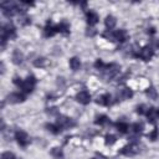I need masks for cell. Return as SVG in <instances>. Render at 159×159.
<instances>
[{
	"label": "cell",
	"mask_w": 159,
	"mask_h": 159,
	"mask_svg": "<svg viewBox=\"0 0 159 159\" xmlns=\"http://www.w3.org/2000/svg\"><path fill=\"white\" fill-rule=\"evenodd\" d=\"M1 47L4 48L5 47V42L7 40H12L16 37V31H15V27L10 24H6L1 27Z\"/></svg>",
	"instance_id": "cell-1"
},
{
	"label": "cell",
	"mask_w": 159,
	"mask_h": 159,
	"mask_svg": "<svg viewBox=\"0 0 159 159\" xmlns=\"http://www.w3.org/2000/svg\"><path fill=\"white\" fill-rule=\"evenodd\" d=\"M139 152H140V149H139V144L135 143V142L129 143L128 145H125V147H123V148L120 149V154L127 155V157L135 155V154H138Z\"/></svg>",
	"instance_id": "cell-2"
},
{
	"label": "cell",
	"mask_w": 159,
	"mask_h": 159,
	"mask_svg": "<svg viewBox=\"0 0 159 159\" xmlns=\"http://www.w3.org/2000/svg\"><path fill=\"white\" fill-rule=\"evenodd\" d=\"M35 84H36V78L34 76H29L26 80H24V82L20 86V88L25 93H31L34 91V88H35Z\"/></svg>",
	"instance_id": "cell-3"
},
{
	"label": "cell",
	"mask_w": 159,
	"mask_h": 159,
	"mask_svg": "<svg viewBox=\"0 0 159 159\" xmlns=\"http://www.w3.org/2000/svg\"><path fill=\"white\" fill-rule=\"evenodd\" d=\"M135 56L142 58L143 61H150L154 56V50L149 46H144L143 48H140V51H138V53H135Z\"/></svg>",
	"instance_id": "cell-4"
},
{
	"label": "cell",
	"mask_w": 159,
	"mask_h": 159,
	"mask_svg": "<svg viewBox=\"0 0 159 159\" xmlns=\"http://www.w3.org/2000/svg\"><path fill=\"white\" fill-rule=\"evenodd\" d=\"M56 124L61 128V129H67V128H71V127H73L75 125V122L71 119V118H68V117H65V116H60L58 118H57V122H56Z\"/></svg>",
	"instance_id": "cell-5"
},
{
	"label": "cell",
	"mask_w": 159,
	"mask_h": 159,
	"mask_svg": "<svg viewBox=\"0 0 159 159\" xmlns=\"http://www.w3.org/2000/svg\"><path fill=\"white\" fill-rule=\"evenodd\" d=\"M15 139L21 147H27L30 143V138H29L27 133H25L24 130H17L15 133Z\"/></svg>",
	"instance_id": "cell-6"
},
{
	"label": "cell",
	"mask_w": 159,
	"mask_h": 159,
	"mask_svg": "<svg viewBox=\"0 0 159 159\" xmlns=\"http://www.w3.org/2000/svg\"><path fill=\"white\" fill-rule=\"evenodd\" d=\"M76 101L81 104H88L91 102V94L87 91H81L76 94Z\"/></svg>",
	"instance_id": "cell-7"
},
{
	"label": "cell",
	"mask_w": 159,
	"mask_h": 159,
	"mask_svg": "<svg viewBox=\"0 0 159 159\" xmlns=\"http://www.w3.org/2000/svg\"><path fill=\"white\" fill-rule=\"evenodd\" d=\"M7 101L10 103H21L25 101V96L22 93H19V92H14V93H10L7 96Z\"/></svg>",
	"instance_id": "cell-8"
},
{
	"label": "cell",
	"mask_w": 159,
	"mask_h": 159,
	"mask_svg": "<svg viewBox=\"0 0 159 159\" xmlns=\"http://www.w3.org/2000/svg\"><path fill=\"white\" fill-rule=\"evenodd\" d=\"M56 32H57L56 26H55V25H52V24L48 21V22H47V25H46V26H45V29H43V36H45V37H52Z\"/></svg>",
	"instance_id": "cell-9"
},
{
	"label": "cell",
	"mask_w": 159,
	"mask_h": 159,
	"mask_svg": "<svg viewBox=\"0 0 159 159\" xmlns=\"http://www.w3.org/2000/svg\"><path fill=\"white\" fill-rule=\"evenodd\" d=\"M86 19H87V24L89 26H93L98 22V15L94 11H91V10L86 12Z\"/></svg>",
	"instance_id": "cell-10"
},
{
	"label": "cell",
	"mask_w": 159,
	"mask_h": 159,
	"mask_svg": "<svg viewBox=\"0 0 159 159\" xmlns=\"http://www.w3.org/2000/svg\"><path fill=\"white\" fill-rule=\"evenodd\" d=\"M97 103L101 106H109L112 103V97L109 93H104L97 98Z\"/></svg>",
	"instance_id": "cell-11"
},
{
	"label": "cell",
	"mask_w": 159,
	"mask_h": 159,
	"mask_svg": "<svg viewBox=\"0 0 159 159\" xmlns=\"http://www.w3.org/2000/svg\"><path fill=\"white\" fill-rule=\"evenodd\" d=\"M145 114H147V118H148V120L149 122H152V123H154L155 122V119L158 118V111L154 108V107H150V108H148L147 109V112H145Z\"/></svg>",
	"instance_id": "cell-12"
},
{
	"label": "cell",
	"mask_w": 159,
	"mask_h": 159,
	"mask_svg": "<svg viewBox=\"0 0 159 159\" xmlns=\"http://www.w3.org/2000/svg\"><path fill=\"white\" fill-rule=\"evenodd\" d=\"M133 97V91L130 88H122L118 91V98L120 99H128Z\"/></svg>",
	"instance_id": "cell-13"
},
{
	"label": "cell",
	"mask_w": 159,
	"mask_h": 159,
	"mask_svg": "<svg viewBox=\"0 0 159 159\" xmlns=\"http://www.w3.org/2000/svg\"><path fill=\"white\" fill-rule=\"evenodd\" d=\"M114 39H116V41H118V42H124V41L128 39V34L125 32V30L114 31Z\"/></svg>",
	"instance_id": "cell-14"
},
{
	"label": "cell",
	"mask_w": 159,
	"mask_h": 159,
	"mask_svg": "<svg viewBox=\"0 0 159 159\" xmlns=\"http://www.w3.org/2000/svg\"><path fill=\"white\" fill-rule=\"evenodd\" d=\"M56 29H57V32H61V34H65V35L70 34V25L66 21H62L58 25H56Z\"/></svg>",
	"instance_id": "cell-15"
},
{
	"label": "cell",
	"mask_w": 159,
	"mask_h": 159,
	"mask_svg": "<svg viewBox=\"0 0 159 159\" xmlns=\"http://www.w3.org/2000/svg\"><path fill=\"white\" fill-rule=\"evenodd\" d=\"M116 24H117V20H116V17L112 16V15H108V16L106 17V20H104V25H106V27H107L108 30L114 29Z\"/></svg>",
	"instance_id": "cell-16"
},
{
	"label": "cell",
	"mask_w": 159,
	"mask_h": 159,
	"mask_svg": "<svg viewBox=\"0 0 159 159\" xmlns=\"http://www.w3.org/2000/svg\"><path fill=\"white\" fill-rule=\"evenodd\" d=\"M116 128H117V130H118L119 133H122V134H125V133L129 130V125H128L127 123H124V122H117V123H116Z\"/></svg>",
	"instance_id": "cell-17"
},
{
	"label": "cell",
	"mask_w": 159,
	"mask_h": 159,
	"mask_svg": "<svg viewBox=\"0 0 159 159\" xmlns=\"http://www.w3.org/2000/svg\"><path fill=\"white\" fill-rule=\"evenodd\" d=\"M22 60H24L22 53H21L19 50H15L14 53H12V62H14L15 65H20V63L22 62Z\"/></svg>",
	"instance_id": "cell-18"
},
{
	"label": "cell",
	"mask_w": 159,
	"mask_h": 159,
	"mask_svg": "<svg viewBox=\"0 0 159 159\" xmlns=\"http://www.w3.org/2000/svg\"><path fill=\"white\" fill-rule=\"evenodd\" d=\"M70 67L73 70V71H78L80 67H81V61L78 57H72L70 60Z\"/></svg>",
	"instance_id": "cell-19"
},
{
	"label": "cell",
	"mask_w": 159,
	"mask_h": 159,
	"mask_svg": "<svg viewBox=\"0 0 159 159\" xmlns=\"http://www.w3.org/2000/svg\"><path fill=\"white\" fill-rule=\"evenodd\" d=\"M129 130L132 133H134V134H140L142 130H143V124L142 123H134V124H132L129 127Z\"/></svg>",
	"instance_id": "cell-20"
},
{
	"label": "cell",
	"mask_w": 159,
	"mask_h": 159,
	"mask_svg": "<svg viewBox=\"0 0 159 159\" xmlns=\"http://www.w3.org/2000/svg\"><path fill=\"white\" fill-rule=\"evenodd\" d=\"M94 123H96V124H99V125H106V124H108V123H109V119H108V117H107V116L102 114V116H98V117L96 118Z\"/></svg>",
	"instance_id": "cell-21"
},
{
	"label": "cell",
	"mask_w": 159,
	"mask_h": 159,
	"mask_svg": "<svg viewBox=\"0 0 159 159\" xmlns=\"http://www.w3.org/2000/svg\"><path fill=\"white\" fill-rule=\"evenodd\" d=\"M46 128H47L48 132H51L53 134H60L61 130H62L57 124H46Z\"/></svg>",
	"instance_id": "cell-22"
},
{
	"label": "cell",
	"mask_w": 159,
	"mask_h": 159,
	"mask_svg": "<svg viewBox=\"0 0 159 159\" xmlns=\"http://www.w3.org/2000/svg\"><path fill=\"white\" fill-rule=\"evenodd\" d=\"M147 96H149V98H152V99H157L158 93H157V91H155L154 87H149L147 89Z\"/></svg>",
	"instance_id": "cell-23"
},
{
	"label": "cell",
	"mask_w": 159,
	"mask_h": 159,
	"mask_svg": "<svg viewBox=\"0 0 159 159\" xmlns=\"http://www.w3.org/2000/svg\"><path fill=\"white\" fill-rule=\"evenodd\" d=\"M51 154H52L55 158H57V159H61V158H63V153H62L61 148H53V149L51 150Z\"/></svg>",
	"instance_id": "cell-24"
},
{
	"label": "cell",
	"mask_w": 159,
	"mask_h": 159,
	"mask_svg": "<svg viewBox=\"0 0 159 159\" xmlns=\"http://www.w3.org/2000/svg\"><path fill=\"white\" fill-rule=\"evenodd\" d=\"M104 139H106L104 142H106V144H107V145H112V144H114V143H116V140H117V139H116V137H114V135H112V134H107V135L104 137Z\"/></svg>",
	"instance_id": "cell-25"
},
{
	"label": "cell",
	"mask_w": 159,
	"mask_h": 159,
	"mask_svg": "<svg viewBox=\"0 0 159 159\" xmlns=\"http://www.w3.org/2000/svg\"><path fill=\"white\" fill-rule=\"evenodd\" d=\"M103 37H106L107 40H111V41H116V39H114V31H112V30H107L106 32H103Z\"/></svg>",
	"instance_id": "cell-26"
},
{
	"label": "cell",
	"mask_w": 159,
	"mask_h": 159,
	"mask_svg": "<svg viewBox=\"0 0 159 159\" xmlns=\"http://www.w3.org/2000/svg\"><path fill=\"white\" fill-rule=\"evenodd\" d=\"M19 22H20L21 25H30V24H31V19H30L29 16H20Z\"/></svg>",
	"instance_id": "cell-27"
},
{
	"label": "cell",
	"mask_w": 159,
	"mask_h": 159,
	"mask_svg": "<svg viewBox=\"0 0 159 159\" xmlns=\"http://www.w3.org/2000/svg\"><path fill=\"white\" fill-rule=\"evenodd\" d=\"M94 67H96L97 70H101V71H102V70L106 67V63H104L102 60H97V61L94 62Z\"/></svg>",
	"instance_id": "cell-28"
},
{
	"label": "cell",
	"mask_w": 159,
	"mask_h": 159,
	"mask_svg": "<svg viewBox=\"0 0 159 159\" xmlns=\"http://www.w3.org/2000/svg\"><path fill=\"white\" fill-rule=\"evenodd\" d=\"M1 159H16V158H15V155H14L12 153H10V152H5V153H2Z\"/></svg>",
	"instance_id": "cell-29"
},
{
	"label": "cell",
	"mask_w": 159,
	"mask_h": 159,
	"mask_svg": "<svg viewBox=\"0 0 159 159\" xmlns=\"http://www.w3.org/2000/svg\"><path fill=\"white\" fill-rule=\"evenodd\" d=\"M147 109H148V108H147ZM147 109H145V106H144V104H140V106L137 107V111H135V112H137L138 114H145Z\"/></svg>",
	"instance_id": "cell-30"
},
{
	"label": "cell",
	"mask_w": 159,
	"mask_h": 159,
	"mask_svg": "<svg viewBox=\"0 0 159 159\" xmlns=\"http://www.w3.org/2000/svg\"><path fill=\"white\" fill-rule=\"evenodd\" d=\"M149 138H150L152 140H155V139L158 138V128H154V130L149 134Z\"/></svg>",
	"instance_id": "cell-31"
},
{
	"label": "cell",
	"mask_w": 159,
	"mask_h": 159,
	"mask_svg": "<svg viewBox=\"0 0 159 159\" xmlns=\"http://www.w3.org/2000/svg\"><path fill=\"white\" fill-rule=\"evenodd\" d=\"M22 82H24V80L22 78H20V77H14V83L16 84V86H21L22 84Z\"/></svg>",
	"instance_id": "cell-32"
},
{
	"label": "cell",
	"mask_w": 159,
	"mask_h": 159,
	"mask_svg": "<svg viewBox=\"0 0 159 159\" xmlns=\"http://www.w3.org/2000/svg\"><path fill=\"white\" fill-rule=\"evenodd\" d=\"M43 62H45V58H37V61H35V66L36 67L43 66Z\"/></svg>",
	"instance_id": "cell-33"
},
{
	"label": "cell",
	"mask_w": 159,
	"mask_h": 159,
	"mask_svg": "<svg viewBox=\"0 0 159 159\" xmlns=\"http://www.w3.org/2000/svg\"><path fill=\"white\" fill-rule=\"evenodd\" d=\"M93 159H104V158H103L102 155H99V158H98V157H96V158H93Z\"/></svg>",
	"instance_id": "cell-34"
},
{
	"label": "cell",
	"mask_w": 159,
	"mask_h": 159,
	"mask_svg": "<svg viewBox=\"0 0 159 159\" xmlns=\"http://www.w3.org/2000/svg\"><path fill=\"white\" fill-rule=\"evenodd\" d=\"M158 114H159V109H158Z\"/></svg>",
	"instance_id": "cell-35"
}]
</instances>
